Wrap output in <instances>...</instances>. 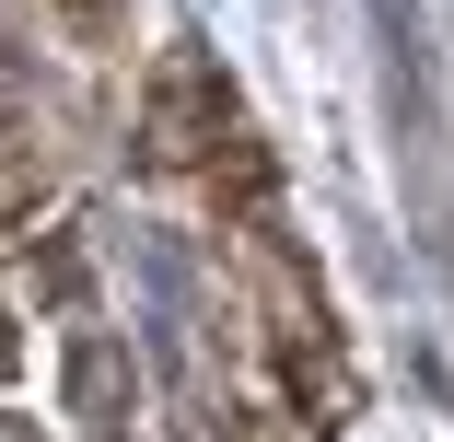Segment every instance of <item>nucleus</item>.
Returning <instances> with one entry per match:
<instances>
[{
	"label": "nucleus",
	"instance_id": "nucleus-1",
	"mask_svg": "<svg viewBox=\"0 0 454 442\" xmlns=\"http://www.w3.org/2000/svg\"><path fill=\"white\" fill-rule=\"evenodd\" d=\"M199 140H222V94H210L199 58H163V81H152V163H187Z\"/></svg>",
	"mask_w": 454,
	"mask_h": 442
}]
</instances>
